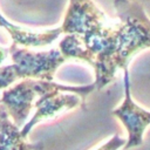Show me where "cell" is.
<instances>
[{
  "label": "cell",
  "mask_w": 150,
  "mask_h": 150,
  "mask_svg": "<svg viewBox=\"0 0 150 150\" xmlns=\"http://www.w3.org/2000/svg\"><path fill=\"white\" fill-rule=\"evenodd\" d=\"M120 21L100 42L94 57L95 89L102 90L125 69L131 59L143 49L150 48V19L138 2L115 0Z\"/></svg>",
  "instance_id": "1"
},
{
  "label": "cell",
  "mask_w": 150,
  "mask_h": 150,
  "mask_svg": "<svg viewBox=\"0 0 150 150\" xmlns=\"http://www.w3.org/2000/svg\"><path fill=\"white\" fill-rule=\"evenodd\" d=\"M116 23L107 18L91 0H69L60 28L62 34H75L81 39L88 55L87 62L91 66L98 43Z\"/></svg>",
  "instance_id": "2"
},
{
  "label": "cell",
  "mask_w": 150,
  "mask_h": 150,
  "mask_svg": "<svg viewBox=\"0 0 150 150\" xmlns=\"http://www.w3.org/2000/svg\"><path fill=\"white\" fill-rule=\"evenodd\" d=\"M12 64L0 66V90L7 89L15 81L38 79L53 81L57 68L67 61L59 48L46 52H33L26 47H9Z\"/></svg>",
  "instance_id": "3"
},
{
  "label": "cell",
  "mask_w": 150,
  "mask_h": 150,
  "mask_svg": "<svg viewBox=\"0 0 150 150\" xmlns=\"http://www.w3.org/2000/svg\"><path fill=\"white\" fill-rule=\"evenodd\" d=\"M59 86L60 83L54 81L23 79L13 87L5 89L0 102L6 108L11 120L20 128L34 108V102L38 97L48 90L57 88Z\"/></svg>",
  "instance_id": "4"
},
{
  "label": "cell",
  "mask_w": 150,
  "mask_h": 150,
  "mask_svg": "<svg viewBox=\"0 0 150 150\" xmlns=\"http://www.w3.org/2000/svg\"><path fill=\"white\" fill-rule=\"evenodd\" d=\"M124 80V98L122 103L115 108L111 114L117 117L127 130L128 138L125 139L124 150H130L141 145L144 142V134L150 125V111L141 108L131 97L129 68L123 69Z\"/></svg>",
  "instance_id": "5"
},
{
  "label": "cell",
  "mask_w": 150,
  "mask_h": 150,
  "mask_svg": "<svg viewBox=\"0 0 150 150\" xmlns=\"http://www.w3.org/2000/svg\"><path fill=\"white\" fill-rule=\"evenodd\" d=\"M0 26L4 27L9 33L14 45L26 47V48L50 45L60 36V34H62L60 27L47 29L43 32H33L29 29H25L16 25L11 23L1 14H0Z\"/></svg>",
  "instance_id": "6"
},
{
  "label": "cell",
  "mask_w": 150,
  "mask_h": 150,
  "mask_svg": "<svg viewBox=\"0 0 150 150\" xmlns=\"http://www.w3.org/2000/svg\"><path fill=\"white\" fill-rule=\"evenodd\" d=\"M40 143H28L21 129L11 120L0 102V150H42Z\"/></svg>",
  "instance_id": "7"
},
{
  "label": "cell",
  "mask_w": 150,
  "mask_h": 150,
  "mask_svg": "<svg viewBox=\"0 0 150 150\" xmlns=\"http://www.w3.org/2000/svg\"><path fill=\"white\" fill-rule=\"evenodd\" d=\"M59 50L61 54L68 59H77L82 61H88V55L83 42L75 34H66V36L59 43Z\"/></svg>",
  "instance_id": "8"
},
{
  "label": "cell",
  "mask_w": 150,
  "mask_h": 150,
  "mask_svg": "<svg viewBox=\"0 0 150 150\" xmlns=\"http://www.w3.org/2000/svg\"><path fill=\"white\" fill-rule=\"evenodd\" d=\"M125 144V139L121 138L118 135H114L110 139H108L105 143H103L101 146L96 148L95 150H118Z\"/></svg>",
  "instance_id": "9"
},
{
  "label": "cell",
  "mask_w": 150,
  "mask_h": 150,
  "mask_svg": "<svg viewBox=\"0 0 150 150\" xmlns=\"http://www.w3.org/2000/svg\"><path fill=\"white\" fill-rule=\"evenodd\" d=\"M6 55H7V52L4 49V48H1L0 47V64L2 63V61L6 59Z\"/></svg>",
  "instance_id": "10"
},
{
  "label": "cell",
  "mask_w": 150,
  "mask_h": 150,
  "mask_svg": "<svg viewBox=\"0 0 150 150\" xmlns=\"http://www.w3.org/2000/svg\"><path fill=\"white\" fill-rule=\"evenodd\" d=\"M148 141H149V146H150V132L148 134Z\"/></svg>",
  "instance_id": "11"
}]
</instances>
